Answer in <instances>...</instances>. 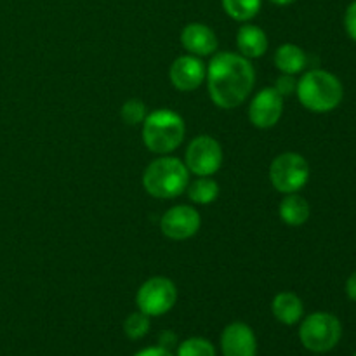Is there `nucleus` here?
I'll return each instance as SVG.
<instances>
[{
  "label": "nucleus",
  "mask_w": 356,
  "mask_h": 356,
  "mask_svg": "<svg viewBox=\"0 0 356 356\" xmlns=\"http://www.w3.org/2000/svg\"><path fill=\"white\" fill-rule=\"evenodd\" d=\"M120 115L127 125H139L145 122L148 110H146V104L141 99L132 97V99L125 101L120 110Z\"/></svg>",
  "instance_id": "4be33fe9"
},
{
  "label": "nucleus",
  "mask_w": 356,
  "mask_h": 356,
  "mask_svg": "<svg viewBox=\"0 0 356 356\" xmlns=\"http://www.w3.org/2000/svg\"><path fill=\"white\" fill-rule=\"evenodd\" d=\"M184 163H186L190 174H195L197 177L214 176L222 165L221 143L212 136H197L188 145L186 153H184Z\"/></svg>",
  "instance_id": "6e6552de"
},
{
  "label": "nucleus",
  "mask_w": 356,
  "mask_h": 356,
  "mask_svg": "<svg viewBox=\"0 0 356 356\" xmlns=\"http://www.w3.org/2000/svg\"><path fill=\"white\" fill-rule=\"evenodd\" d=\"M284 113V97L275 87H264L249 104V120L257 129H271L280 122Z\"/></svg>",
  "instance_id": "9d476101"
},
{
  "label": "nucleus",
  "mask_w": 356,
  "mask_h": 356,
  "mask_svg": "<svg viewBox=\"0 0 356 356\" xmlns=\"http://www.w3.org/2000/svg\"><path fill=\"white\" fill-rule=\"evenodd\" d=\"M221 2L225 13L238 23H249L263 7V0H221Z\"/></svg>",
  "instance_id": "6ab92c4d"
},
{
  "label": "nucleus",
  "mask_w": 356,
  "mask_h": 356,
  "mask_svg": "<svg viewBox=\"0 0 356 356\" xmlns=\"http://www.w3.org/2000/svg\"><path fill=\"white\" fill-rule=\"evenodd\" d=\"M299 103L313 113L336 110L344 97V87L334 73L327 70H309L298 80L296 89Z\"/></svg>",
  "instance_id": "7ed1b4c3"
},
{
  "label": "nucleus",
  "mask_w": 356,
  "mask_h": 356,
  "mask_svg": "<svg viewBox=\"0 0 356 356\" xmlns=\"http://www.w3.org/2000/svg\"><path fill=\"white\" fill-rule=\"evenodd\" d=\"M200 226V214L191 205H174L160 219V229H162L163 236L176 240V242H183V240L195 236Z\"/></svg>",
  "instance_id": "1a4fd4ad"
},
{
  "label": "nucleus",
  "mask_w": 356,
  "mask_h": 356,
  "mask_svg": "<svg viewBox=\"0 0 356 356\" xmlns=\"http://www.w3.org/2000/svg\"><path fill=\"white\" fill-rule=\"evenodd\" d=\"M177 302V287L170 278L152 277L138 289L136 305L149 318L169 313Z\"/></svg>",
  "instance_id": "0eeeda50"
},
{
  "label": "nucleus",
  "mask_w": 356,
  "mask_h": 356,
  "mask_svg": "<svg viewBox=\"0 0 356 356\" xmlns=\"http://www.w3.org/2000/svg\"><path fill=\"white\" fill-rule=\"evenodd\" d=\"M270 181L282 195L298 193L309 181L308 160L296 152L280 153L270 165Z\"/></svg>",
  "instance_id": "423d86ee"
},
{
  "label": "nucleus",
  "mask_w": 356,
  "mask_h": 356,
  "mask_svg": "<svg viewBox=\"0 0 356 356\" xmlns=\"http://www.w3.org/2000/svg\"><path fill=\"white\" fill-rule=\"evenodd\" d=\"M346 296L356 302V271L346 280Z\"/></svg>",
  "instance_id": "a878e982"
},
{
  "label": "nucleus",
  "mask_w": 356,
  "mask_h": 356,
  "mask_svg": "<svg viewBox=\"0 0 356 356\" xmlns=\"http://www.w3.org/2000/svg\"><path fill=\"white\" fill-rule=\"evenodd\" d=\"M176 356H216V346L204 337H188L179 343Z\"/></svg>",
  "instance_id": "aec40b11"
},
{
  "label": "nucleus",
  "mask_w": 356,
  "mask_h": 356,
  "mask_svg": "<svg viewBox=\"0 0 356 356\" xmlns=\"http://www.w3.org/2000/svg\"><path fill=\"white\" fill-rule=\"evenodd\" d=\"M219 184L218 181L212 179V176L197 177L195 181H190L186 188V193L190 200L197 205H209L218 200L219 197Z\"/></svg>",
  "instance_id": "a211bd4d"
},
{
  "label": "nucleus",
  "mask_w": 356,
  "mask_h": 356,
  "mask_svg": "<svg viewBox=\"0 0 356 356\" xmlns=\"http://www.w3.org/2000/svg\"><path fill=\"white\" fill-rule=\"evenodd\" d=\"M270 2L275 3V6L284 7V6H291V3H294L296 0H270Z\"/></svg>",
  "instance_id": "bb28decb"
},
{
  "label": "nucleus",
  "mask_w": 356,
  "mask_h": 356,
  "mask_svg": "<svg viewBox=\"0 0 356 356\" xmlns=\"http://www.w3.org/2000/svg\"><path fill=\"white\" fill-rule=\"evenodd\" d=\"M273 87L285 99V97L294 96L296 94V89H298V80L294 79V75H284V73H282V76H278L277 83H275Z\"/></svg>",
  "instance_id": "5701e85b"
},
{
  "label": "nucleus",
  "mask_w": 356,
  "mask_h": 356,
  "mask_svg": "<svg viewBox=\"0 0 356 356\" xmlns=\"http://www.w3.org/2000/svg\"><path fill=\"white\" fill-rule=\"evenodd\" d=\"M353 356H356V353H355V355H353Z\"/></svg>",
  "instance_id": "cd10ccee"
},
{
  "label": "nucleus",
  "mask_w": 356,
  "mask_h": 356,
  "mask_svg": "<svg viewBox=\"0 0 356 356\" xmlns=\"http://www.w3.org/2000/svg\"><path fill=\"white\" fill-rule=\"evenodd\" d=\"M344 28L351 40L356 42V0L348 6L346 14H344Z\"/></svg>",
  "instance_id": "b1692460"
},
{
  "label": "nucleus",
  "mask_w": 356,
  "mask_h": 356,
  "mask_svg": "<svg viewBox=\"0 0 356 356\" xmlns=\"http://www.w3.org/2000/svg\"><path fill=\"white\" fill-rule=\"evenodd\" d=\"M143 143L156 155H170L184 141L186 125L177 111L169 108L149 111L143 122Z\"/></svg>",
  "instance_id": "20e7f679"
},
{
  "label": "nucleus",
  "mask_w": 356,
  "mask_h": 356,
  "mask_svg": "<svg viewBox=\"0 0 356 356\" xmlns=\"http://www.w3.org/2000/svg\"><path fill=\"white\" fill-rule=\"evenodd\" d=\"M278 214L285 225L298 228L308 221L309 216H312V209H309L308 200L305 197H301L299 193H289L280 202Z\"/></svg>",
  "instance_id": "dca6fc26"
},
{
  "label": "nucleus",
  "mask_w": 356,
  "mask_h": 356,
  "mask_svg": "<svg viewBox=\"0 0 356 356\" xmlns=\"http://www.w3.org/2000/svg\"><path fill=\"white\" fill-rule=\"evenodd\" d=\"M271 313L284 325H296L305 316V305L298 294L284 291L278 292L271 301Z\"/></svg>",
  "instance_id": "2eb2a0df"
},
{
  "label": "nucleus",
  "mask_w": 356,
  "mask_h": 356,
  "mask_svg": "<svg viewBox=\"0 0 356 356\" xmlns=\"http://www.w3.org/2000/svg\"><path fill=\"white\" fill-rule=\"evenodd\" d=\"M308 65L306 52L296 44H282L275 52V66L284 75H298Z\"/></svg>",
  "instance_id": "f3484780"
},
{
  "label": "nucleus",
  "mask_w": 356,
  "mask_h": 356,
  "mask_svg": "<svg viewBox=\"0 0 356 356\" xmlns=\"http://www.w3.org/2000/svg\"><path fill=\"white\" fill-rule=\"evenodd\" d=\"M149 325H152V322H149L148 315L141 312H134L125 318L124 332L131 341H139L149 332Z\"/></svg>",
  "instance_id": "412c9836"
},
{
  "label": "nucleus",
  "mask_w": 356,
  "mask_h": 356,
  "mask_svg": "<svg viewBox=\"0 0 356 356\" xmlns=\"http://www.w3.org/2000/svg\"><path fill=\"white\" fill-rule=\"evenodd\" d=\"M134 356H176L172 355V351L167 350V348L163 346H149V348H145V350L138 351Z\"/></svg>",
  "instance_id": "393cba45"
},
{
  "label": "nucleus",
  "mask_w": 356,
  "mask_h": 356,
  "mask_svg": "<svg viewBox=\"0 0 356 356\" xmlns=\"http://www.w3.org/2000/svg\"><path fill=\"white\" fill-rule=\"evenodd\" d=\"M209 96L221 110L238 108L250 96L256 83V70L250 59L238 52H216L207 65Z\"/></svg>",
  "instance_id": "f257e3e1"
},
{
  "label": "nucleus",
  "mask_w": 356,
  "mask_h": 356,
  "mask_svg": "<svg viewBox=\"0 0 356 356\" xmlns=\"http://www.w3.org/2000/svg\"><path fill=\"white\" fill-rule=\"evenodd\" d=\"M190 184V170L183 160L170 155H160L153 160L143 174V188L159 200L177 198Z\"/></svg>",
  "instance_id": "f03ea898"
},
{
  "label": "nucleus",
  "mask_w": 356,
  "mask_h": 356,
  "mask_svg": "<svg viewBox=\"0 0 356 356\" xmlns=\"http://www.w3.org/2000/svg\"><path fill=\"white\" fill-rule=\"evenodd\" d=\"M222 356H257V337L243 322H233L221 334Z\"/></svg>",
  "instance_id": "f8f14e48"
},
{
  "label": "nucleus",
  "mask_w": 356,
  "mask_h": 356,
  "mask_svg": "<svg viewBox=\"0 0 356 356\" xmlns=\"http://www.w3.org/2000/svg\"><path fill=\"white\" fill-rule=\"evenodd\" d=\"M268 35L263 28L256 24L243 23L236 31V47L238 54H242L247 59H257L266 54L268 51Z\"/></svg>",
  "instance_id": "4468645a"
},
{
  "label": "nucleus",
  "mask_w": 356,
  "mask_h": 356,
  "mask_svg": "<svg viewBox=\"0 0 356 356\" xmlns=\"http://www.w3.org/2000/svg\"><path fill=\"white\" fill-rule=\"evenodd\" d=\"M343 325L332 313L316 312L302 318L299 325V341L312 353H329L339 344Z\"/></svg>",
  "instance_id": "39448f33"
},
{
  "label": "nucleus",
  "mask_w": 356,
  "mask_h": 356,
  "mask_svg": "<svg viewBox=\"0 0 356 356\" xmlns=\"http://www.w3.org/2000/svg\"><path fill=\"white\" fill-rule=\"evenodd\" d=\"M207 75V66L193 54H183L172 61L169 68V79L174 89L181 92H191L197 90L205 82Z\"/></svg>",
  "instance_id": "9b49d317"
},
{
  "label": "nucleus",
  "mask_w": 356,
  "mask_h": 356,
  "mask_svg": "<svg viewBox=\"0 0 356 356\" xmlns=\"http://www.w3.org/2000/svg\"><path fill=\"white\" fill-rule=\"evenodd\" d=\"M181 45L188 54L207 58L218 52V37L214 30L204 23H190L181 31Z\"/></svg>",
  "instance_id": "ddd939ff"
}]
</instances>
